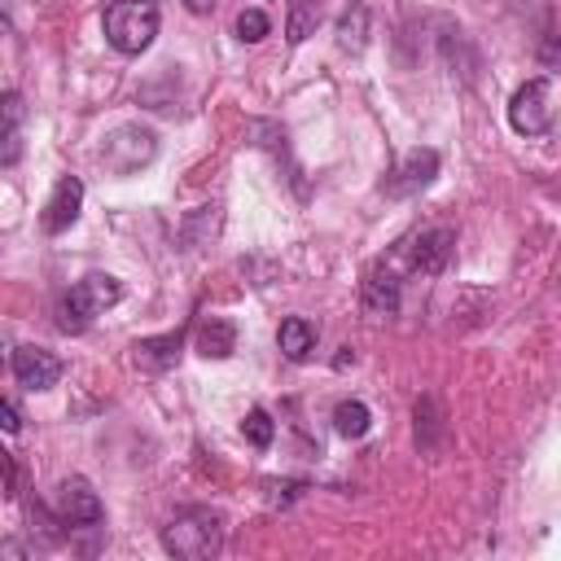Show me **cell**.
<instances>
[{
    "mask_svg": "<svg viewBox=\"0 0 561 561\" xmlns=\"http://www.w3.org/2000/svg\"><path fill=\"white\" fill-rule=\"evenodd\" d=\"M508 123L522 136H543L548 123H552V83L548 79H526L508 101Z\"/></svg>",
    "mask_w": 561,
    "mask_h": 561,
    "instance_id": "cell-5",
    "label": "cell"
},
{
    "mask_svg": "<svg viewBox=\"0 0 561 561\" xmlns=\"http://www.w3.org/2000/svg\"><path fill=\"white\" fill-rule=\"evenodd\" d=\"M180 351H184V333H153V337H136L131 342V364L140 373H167L180 364Z\"/></svg>",
    "mask_w": 561,
    "mask_h": 561,
    "instance_id": "cell-12",
    "label": "cell"
},
{
    "mask_svg": "<svg viewBox=\"0 0 561 561\" xmlns=\"http://www.w3.org/2000/svg\"><path fill=\"white\" fill-rule=\"evenodd\" d=\"M333 430H337L342 438H364V434L373 430V412H368V403H359V399L337 403V408H333Z\"/></svg>",
    "mask_w": 561,
    "mask_h": 561,
    "instance_id": "cell-18",
    "label": "cell"
},
{
    "mask_svg": "<svg viewBox=\"0 0 561 561\" xmlns=\"http://www.w3.org/2000/svg\"><path fill=\"white\" fill-rule=\"evenodd\" d=\"M153 153H158V136H153L149 127H136V123L110 131L105 145H101V162H105L114 175H131V171L149 167Z\"/></svg>",
    "mask_w": 561,
    "mask_h": 561,
    "instance_id": "cell-4",
    "label": "cell"
},
{
    "mask_svg": "<svg viewBox=\"0 0 561 561\" xmlns=\"http://www.w3.org/2000/svg\"><path fill=\"white\" fill-rule=\"evenodd\" d=\"M118 298H123V285H118L114 276H105V272H92V276L75 280V285L61 294V302H57V324H61L66 333H83V329H88L101 311H110Z\"/></svg>",
    "mask_w": 561,
    "mask_h": 561,
    "instance_id": "cell-3",
    "label": "cell"
},
{
    "mask_svg": "<svg viewBox=\"0 0 561 561\" xmlns=\"http://www.w3.org/2000/svg\"><path fill=\"white\" fill-rule=\"evenodd\" d=\"M162 548L180 561H210L224 548V517L215 508H180L162 526Z\"/></svg>",
    "mask_w": 561,
    "mask_h": 561,
    "instance_id": "cell-1",
    "label": "cell"
},
{
    "mask_svg": "<svg viewBox=\"0 0 561 561\" xmlns=\"http://www.w3.org/2000/svg\"><path fill=\"white\" fill-rule=\"evenodd\" d=\"M324 18V0H289V18H285V39L289 44H302L307 35H316Z\"/></svg>",
    "mask_w": 561,
    "mask_h": 561,
    "instance_id": "cell-16",
    "label": "cell"
},
{
    "mask_svg": "<svg viewBox=\"0 0 561 561\" xmlns=\"http://www.w3.org/2000/svg\"><path fill=\"white\" fill-rule=\"evenodd\" d=\"M434 175H438V153H434V149H412V153H403V162L381 180V193H390V197H412V193L430 188Z\"/></svg>",
    "mask_w": 561,
    "mask_h": 561,
    "instance_id": "cell-9",
    "label": "cell"
},
{
    "mask_svg": "<svg viewBox=\"0 0 561 561\" xmlns=\"http://www.w3.org/2000/svg\"><path fill=\"white\" fill-rule=\"evenodd\" d=\"M237 351V329L228 324V320H206V324H197V355H206V359H228Z\"/></svg>",
    "mask_w": 561,
    "mask_h": 561,
    "instance_id": "cell-15",
    "label": "cell"
},
{
    "mask_svg": "<svg viewBox=\"0 0 561 561\" xmlns=\"http://www.w3.org/2000/svg\"><path fill=\"white\" fill-rule=\"evenodd\" d=\"M241 430H245V438L263 451V447H272V434H276V425H272V416L263 412V408H254L245 421H241Z\"/></svg>",
    "mask_w": 561,
    "mask_h": 561,
    "instance_id": "cell-21",
    "label": "cell"
},
{
    "mask_svg": "<svg viewBox=\"0 0 561 561\" xmlns=\"http://www.w3.org/2000/svg\"><path fill=\"white\" fill-rule=\"evenodd\" d=\"M79 206H83V180H79V175H61L57 188L48 193V202H44L39 228H44L48 237H61V232L79 219Z\"/></svg>",
    "mask_w": 561,
    "mask_h": 561,
    "instance_id": "cell-10",
    "label": "cell"
},
{
    "mask_svg": "<svg viewBox=\"0 0 561 561\" xmlns=\"http://www.w3.org/2000/svg\"><path fill=\"white\" fill-rule=\"evenodd\" d=\"M101 26H105V39L114 53L136 57L158 35V9H153V0H114V4H105Z\"/></svg>",
    "mask_w": 561,
    "mask_h": 561,
    "instance_id": "cell-2",
    "label": "cell"
},
{
    "mask_svg": "<svg viewBox=\"0 0 561 561\" xmlns=\"http://www.w3.org/2000/svg\"><path fill=\"white\" fill-rule=\"evenodd\" d=\"M543 61H561V48H557V39H548V44H543Z\"/></svg>",
    "mask_w": 561,
    "mask_h": 561,
    "instance_id": "cell-24",
    "label": "cell"
},
{
    "mask_svg": "<svg viewBox=\"0 0 561 561\" xmlns=\"http://www.w3.org/2000/svg\"><path fill=\"white\" fill-rule=\"evenodd\" d=\"M267 31H272V22H267L263 9H241V18H237V39L241 44H259Z\"/></svg>",
    "mask_w": 561,
    "mask_h": 561,
    "instance_id": "cell-20",
    "label": "cell"
},
{
    "mask_svg": "<svg viewBox=\"0 0 561 561\" xmlns=\"http://www.w3.org/2000/svg\"><path fill=\"white\" fill-rule=\"evenodd\" d=\"M0 110H4V149H0V162H4V167H13V162H18V153H22V96L9 88Z\"/></svg>",
    "mask_w": 561,
    "mask_h": 561,
    "instance_id": "cell-17",
    "label": "cell"
},
{
    "mask_svg": "<svg viewBox=\"0 0 561 561\" xmlns=\"http://www.w3.org/2000/svg\"><path fill=\"white\" fill-rule=\"evenodd\" d=\"M346 364H355V355H351V346H342V355L333 359V368H346Z\"/></svg>",
    "mask_w": 561,
    "mask_h": 561,
    "instance_id": "cell-25",
    "label": "cell"
},
{
    "mask_svg": "<svg viewBox=\"0 0 561 561\" xmlns=\"http://www.w3.org/2000/svg\"><path fill=\"white\" fill-rule=\"evenodd\" d=\"M184 9L202 18V13H210V9H215V0H184Z\"/></svg>",
    "mask_w": 561,
    "mask_h": 561,
    "instance_id": "cell-23",
    "label": "cell"
},
{
    "mask_svg": "<svg viewBox=\"0 0 561 561\" xmlns=\"http://www.w3.org/2000/svg\"><path fill=\"white\" fill-rule=\"evenodd\" d=\"M451 245H456V232L451 228H421L408 245H403V259H408V267L412 272H421V276H438L447 263H451Z\"/></svg>",
    "mask_w": 561,
    "mask_h": 561,
    "instance_id": "cell-8",
    "label": "cell"
},
{
    "mask_svg": "<svg viewBox=\"0 0 561 561\" xmlns=\"http://www.w3.org/2000/svg\"><path fill=\"white\" fill-rule=\"evenodd\" d=\"M13 377L22 390H48L61 377V359L44 346H18L13 351Z\"/></svg>",
    "mask_w": 561,
    "mask_h": 561,
    "instance_id": "cell-11",
    "label": "cell"
},
{
    "mask_svg": "<svg viewBox=\"0 0 561 561\" xmlns=\"http://www.w3.org/2000/svg\"><path fill=\"white\" fill-rule=\"evenodd\" d=\"M276 346H280V355H285L289 364H302V359H311V351H316V324H311V320H302V316H289V320H280Z\"/></svg>",
    "mask_w": 561,
    "mask_h": 561,
    "instance_id": "cell-13",
    "label": "cell"
},
{
    "mask_svg": "<svg viewBox=\"0 0 561 561\" xmlns=\"http://www.w3.org/2000/svg\"><path fill=\"white\" fill-rule=\"evenodd\" d=\"M399 294H403V280H399V267L394 259H377L368 272H364V289H359V302L373 320H386L399 311Z\"/></svg>",
    "mask_w": 561,
    "mask_h": 561,
    "instance_id": "cell-7",
    "label": "cell"
},
{
    "mask_svg": "<svg viewBox=\"0 0 561 561\" xmlns=\"http://www.w3.org/2000/svg\"><path fill=\"white\" fill-rule=\"evenodd\" d=\"M0 425H4V434H18L22 412H18V403H13V399H4V408H0Z\"/></svg>",
    "mask_w": 561,
    "mask_h": 561,
    "instance_id": "cell-22",
    "label": "cell"
},
{
    "mask_svg": "<svg viewBox=\"0 0 561 561\" xmlns=\"http://www.w3.org/2000/svg\"><path fill=\"white\" fill-rule=\"evenodd\" d=\"M53 513H57V522H66V526H101V522H105V504H101V495L92 491L88 478H66V482H57V491H53Z\"/></svg>",
    "mask_w": 561,
    "mask_h": 561,
    "instance_id": "cell-6",
    "label": "cell"
},
{
    "mask_svg": "<svg viewBox=\"0 0 561 561\" xmlns=\"http://www.w3.org/2000/svg\"><path fill=\"white\" fill-rule=\"evenodd\" d=\"M438 430H443V416H438V403L425 394V399H416V447H434V438H438Z\"/></svg>",
    "mask_w": 561,
    "mask_h": 561,
    "instance_id": "cell-19",
    "label": "cell"
},
{
    "mask_svg": "<svg viewBox=\"0 0 561 561\" xmlns=\"http://www.w3.org/2000/svg\"><path fill=\"white\" fill-rule=\"evenodd\" d=\"M333 35H337V48L342 53H364V44H368V9L355 0V4H346L342 13H337V26H333Z\"/></svg>",
    "mask_w": 561,
    "mask_h": 561,
    "instance_id": "cell-14",
    "label": "cell"
}]
</instances>
